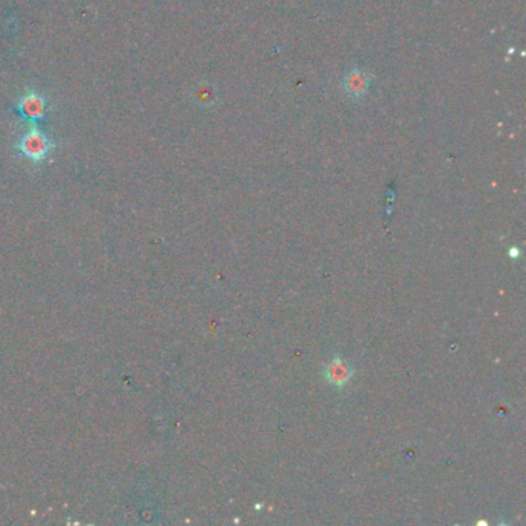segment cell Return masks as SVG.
I'll use <instances>...</instances> for the list:
<instances>
[{"label":"cell","instance_id":"1","mask_svg":"<svg viewBox=\"0 0 526 526\" xmlns=\"http://www.w3.org/2000/svg\"><path fill=\"white\" fill-rule=\"evenodd\" d=\"M53 147V141L48 139L46 134L39 130L37 127H31L18 142V148L20 153L31 159L33 162L44 161Z\"/></svg>","mask_w":526,"mask_h":526},{"label":"cell","instance_id":"2","mask_svg":"<svg viewBox=\"0 0 526 526\" xmlns=\"http://www.w3.org/2000/svg\"><path fill=\"white\" fill-rule=\"evenodd\" d=\"M46 99L41 93L34 90H30L25 93L22 98L15 103V111L30 122H39L42 121L46 115Z\"/></svg>","mask_w":526,"mask_h":526},{"label":"cell","instance_id":"3","mask_svg":"<svg viewBox=\"0 0 526 526\" xmlns=\"http://www.w3.org/2000/svg\"><path fill=\"white\" fill-rule=\"evenodd\" d=\"M349 377V371L346 368V364H342L341 361H337L333 363L331 366V380L332 381H337V383H342L346 381Z\"/></svg>","mask_w":526,"mask_h":526}]
</instances>
